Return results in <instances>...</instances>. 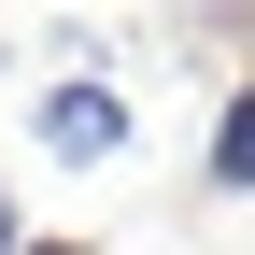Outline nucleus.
<instances>
[{
  "label": "nucleus",
  "instance_id": "obj_2",
  "mask_svg": "<svg viewBox=\"0 0 255 255\" xmlns=\"http://www.w3.org/2000/svg\"><path fill=\"white\" fill-rule=\"evenodd\" d=\"M199 184H213V199H255V85H227V100H213V142H199Z\"/></svg>",
  "mask_w": 255,
  "mask_h": 255
},
{
  "label": "nucleus",
  "instance_id": "obj_3",
  "mask_svg": "<svg viewBox=\"0 0 255 255\" xmlns=\"http://www.w3.org/2000/svg\"><path fill=\"white\" fill-rule=\"evenodd\" d=\"M0 255H28V213H14V199H0Z\"/></svg>",
  "mask_w": 255,
  "mask_h": 255
},
{
  "label": "nucleus",
  "instance_id": "obj_1",
  "mask_svg": "<svg viewBox=\"0 0 255 255\" xmlns=\"http://www.w3.org/2000/svg\"><path fill=\"white\" fill-rule=\"evenodd\" d=\"M28 142L57 156V170H114V156H142V100H128L114 71H71L28 100Z\"/></svg>",
  "mask_w": 255,
  "mask_h": 255
},
{
  "label": "nucleus",
  "instance_id": "obj_4",
  "mask_svg": "<svg viewBox=\"0 0 255 255\" xmlns=\"http://www.w3.org/2000/svg\"><path fill=\"white\" fill-rule=\"evenodd\" d=\"M28 255H85V241H28Z\"/></svg>",
  "mask_w": 255,
  "mask_h": 255
}]
</instances>
